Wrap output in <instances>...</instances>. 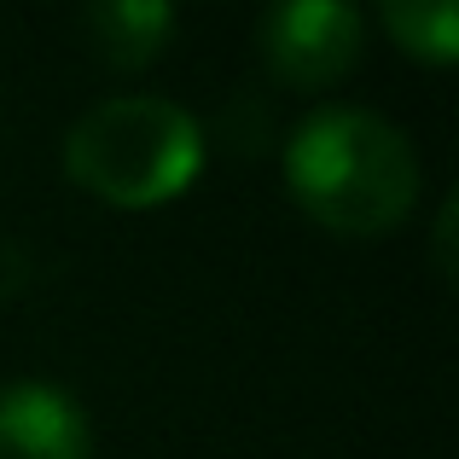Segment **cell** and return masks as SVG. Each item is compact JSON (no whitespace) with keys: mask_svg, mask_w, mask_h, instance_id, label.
<instances>
[{"mask_svg":"<svg viewBox=\"0 0 459 459\" xmlns=\"http://www.w3.org/2000/svg\"><path fill=\"white\" fill-rule=\"evenodd\" d=\"M285 186L325 233L384 238L419 204V152L367 105H320L285 140Z\"/></svg>","mask_w":459,"mask_h":459,"instance_id":"cell-1","label":"cell"},{"mask_svg":"<svg viewBox=\"0 0 459 459\" xmlns=\"http://www.w3.org/2000/svg\"><path fill=\"white\" fill-rule=\"evenodd\" d=\"M65 169L111 210H157L204 175V128L163 93H117L70 123Z\"/></svg>","mask_w":459,"mask_h":459,"instance_id":"cell-2","label":"cell"},{"mask_svg":"<svg viewBox=\"0 0 459 459\" xmlns=\"http://www.w3.org/2000/svg\"><path fill=\"white\" fill-rule=\"evenodd\" d=\"M360 35L367 23L343 0H285L256 23L268 70L291 88H337L360 65Z\"/></svg>","mask_w":459,"mask_h":459,"instance_id":"cell-3","label":"cell"},{"mask_svg":"<svg viewBox=\"0 0 459 459\" xmlns=\"http://www.w3.org/2000/svg\"><path fill=\"white\" fill-rule=\"evenodd\" d=\"M0 459H93V425L58 384L0 390Z\"/></svg>","mask_w":459,"mask_h":459,"instance_id":"cell-4","label":"cell"},{"mask_svg":"<svg viewBox=\"0 0 459 459\" xmlns=\"http://www.w3.org/2000/svg\"><path fill=\"white\" fill-rule=\"evenodd\" d=\"M175 35V12L163 0H105L88 12V41L111 70H140Z\"/></svg>","mask_w":459,"mask_h":459,"instance_id":"cell-5","label":"cell"},{"mask_svg":"<svg viewBox=\"0 0 459 459\" xmlns=\"http://www.w3.org/2000/svg\"><path fill=\"white\" fill-rule=\"evenodd\" d=\"M384 30L419 65H454L459 58V6L454 0H390L384 6Z\"/></svg>","mask_w":459,"mask_h":459,"instance_id":"cell-6","label":"cell"},{"mask_svg":"<svg viewBox=\"0 0 459 459\" xmlns=\"http://www.w3.org/2000/svg\"><path fill=\"white\" fill-rule=\"evenodd\" d=\"M437 250H442V273H454V198L442 204V221H437Z\"/></svg>","mask_w":459,"mask_h":459,"instance_id":"cell-7","label":"cell"}]
</instances>
